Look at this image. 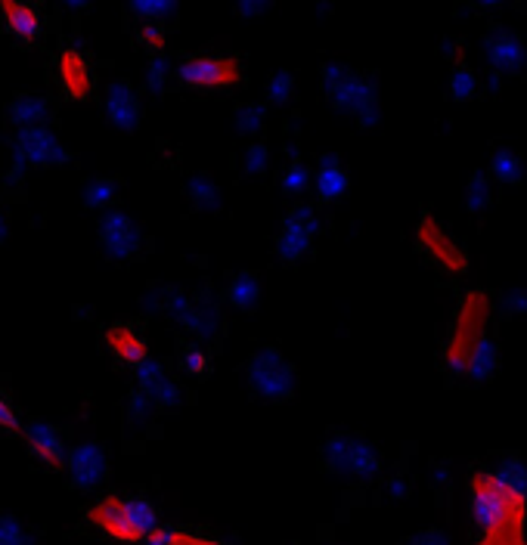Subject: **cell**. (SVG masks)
Returning <instances> with one entry per match:
<instances>
[{"instance_id":"cell-28","label":"cell","mask_w":527,"mask_h":545,"mask_svg":"<svg viewBox=\"0 0 527 545\" xmlns=\"http://www.w3.org/2000/svg\"><path fill=\"white\" fill-rule=\"evenodd\" d=\"M115 196H118V183L115 180H106V177L90 180L84 186V205L87 208H106V205L115 202Z\"/></svg>"},{"instance_id":"cell-29","label":"cell","mask_w":527,"mask_h":545,"mask_svg":"<svg viewBox=\"0 0 527 545\" xmlns=\"http://www.w3.org/2000/svg\"><path fill=\"white\" fill-rule=\"evenodd\" d=\"M264 118H267V112H264L261 103H245V106H239L236 109V127H239V134H245V137L261 134Z\"/></svg>"},{"instance_id":"cell-27","label":"cell","mask_w":527,"mask_h":545,"mask_svg":"<svg viewBox=\"0 0 527 545\" xmlns=\"http://www.w3.org/2000/svg\"><path fill=\"white\" fill-rule=\"evenodd\" d=\"M128 10L134 16H140L143 22H159V25H165V19H171L177 13L171 0H134Z\"/></svg>"},{"instance_id":"cell-14","label":"cell","mask_w":527,"mask_h":545,"mask_svg":"<svg viewBox=\"0 0 527 545\" xmlns=\"http://www.w3.org/2000/svg\"><path fill=\"white\" fill-rule=\"evenodd\" d=\"M0 22L19 41H35L44 28V13L38 4H22V0H4L0 4Z\"/></svg>"},{"instance_id":"cell-34","label":"cell","mask_w":527,"mask_h":545,"mask_svg":"<svg viewBox=\"0 0 527 545\" xmlns=\"http://www.w3.org/2000/svg\"><path fill=\"white\" fill-rule=\"evenodd\" d=\"M134 378H137V388L149 394V391L155 388V384H159V381L165 378V369H162L159 360H146V363H140V366L134 369Z\"/></svg>"},{"instance_id":"cell-8","label":"cell","mask_w":527,"mask_h":545,"mask_svg":"<svg viewBox=\"0 0 527 545\" xmlns=\"http://www.w3.org/2000/svg\"><path fill=\"white\" fill-rule=\"evenodd\" d=\"M100 242L112 261H131L140 254L143 236L124 211H106L100 217Z\"/></svg>"},{"instance_id":"cell-39","label":"cell","mask_w":527,"mask_h":545,"mask_svg":"<svg viewBox=\"0 0 527 545\" xmlns=\"http://www.w3.org/2000/svg\"><path fill=\"white\" fill-rule=\"evenodd\" d=\"M307 183H310V168L301 162L289 165V171L283 174V189L289 196H301V189H307Z\"/></svg>"},{"instance_id":"cell-12","label":"cell","mask_w":527,"mask_h":545,"mask_svg":"<svg viewBox=\"0 0 527 545\" xmlns=\"http://www.w3.org/2000/svg\"><path fill=\"white\" fill-rule=\"evenodd\" d=\"M22 437H25V446L35 462H41L44 468L50 471H62L66 468V443H62V434L59 428L47 425V422H31L22 428Z\"/></svg>"},{"instance_id":"cell-18","label":"cell","mask_w":527,"mask_h":545,"mask_svg":"<svg viewBox=\"0 0 527 545\" xmlns=\"http://www.w3.org/2000/svg\"><path fill=\"white\" fill-rule=\"evenodd\" d=\"M314 180H317V192L326 202L338 199L341 192L348 189V174H345V168H341L338 155H332V152L320 158V168H317Z\"/></svg>"},{"instance_id":"cell-4","label":"cell","mask_w":527,"mask_h":545,"mask_svg":"<svg viewBox=\"0 0 527 545\" xmlns=\"http://www.w3.org/2000/svg\"><path fill=\"white\" fill-rule=\"evenodd\" d=\"M248 391L258 400L279 403L295 391V369L276 347H261L248 360Z\"/></svg>"},{"instance_id":"cell-9","label":"cell","mask_w":527,"mask_h":545,"mask_svg":"<svg viewBox=\"0 0 527 545\" xmlns=\"http://www.w3.org/2000/svg\"><path fill=\"white\" fill-rule=\"evenodd\" d=\"M419 245L425 248V254H428L431 261H438L450 273H465V267H469L459 242L450 239L438 227V220H434V217H422V223H419Z\"/></svg>"},{"instance_id":"cell-41","label":"cell","mask_w":527,"mask_h":545,"mask_svg":"<svg viewBox=\"0 0 527 545\" xmlns=\"http://www.w3.org/2000/svg\"><path fill=\"white\" fill-rule=\"evenodd\" d=\"M242 168H245V174H261L264 168H267V149H264V143H252L245 149V155H242Z\"/></svg>"},{"instance_id":"cell-19","label":"cell","mask_w":527,"mask_h":545,"mask_svg":"<svg viewBox=\"0 0 527 545\" xmlns=\"http://www.w3.org/2000/svg\"><path fill=\"white\" fill-rule=\"evenodd\" d=\"M310 239H314V233L310 230H304L301 223H295V220H286V227H283V233H279V239H276V254L283 261H298L301 254L310 248Z\"/></svg>"},{"instance_id":"cell-31","label":"cell","mask_w":527,"mask_h":545,"mask_svg":"<svg viewBox=\"0 0 527 545\" xmlns=\"http://www.w3.org/2000/svg\"><path fill=\"white\" fill-rule=\"evenodd\" d=\"M137 44L143 50H149L152 56H159L165 50V25H159V22H140V28H137Z\"/></svg>"},{"instance_id":"cell-44","label":"cell","mask_w":527,"mask_h":545,"mask_svg":"<svg viewBox=\"0 0 527 545\" xmlns=\"http://www.w3.org/2000/svg\"><path fill=\"white\" fill-rule=\"evenodd\" d=\"M171 545H221L217 539L205 536V533H193V530H174L171 533Z\"/></svg>"},{"instance_id":"cell-50","label":"cell","mask_w":527,"mask_h":545,"mask_svg":"<svg viewBox=\"0 0 527 545\" xmlns=\"http://www.w3.org/2000/svg\"><path fill=\"white\" fill-rule=\"evenodd\" d=\"M521 545H527V542H521Z\"/></svg>"},{"instance_id":"cell-40","label":"cell","mask_w":527,"mask_h":545,"mask_svg":"<svg viewBox=\"0 0 527 545\" xmlns=\"http://www.w3.org/2000/svg\"><path fill=\"white\" fill-rule=\"evenodd\" d=\"M180 366L183 372H190V375H205L208 372V357H205V350L202 347H183V354H180Z\"/></svg>"},{"instance_id":"cell-46","label":"cell","mask_w":527,"mask_h":545,"mask_svg":"<svg viewBox=\"0 0 527 545\" xmlns=\"http://www.w3.org/2000/svg\"><path fill=\"white\" fill-rule=\"evenodd\" d=\"M171 533H174V527H159L143 539V545H171Z\"/></svg>"},{"instance_id":"cell-24","label":"cell","mask_w":527,"mask_h":545,"mask_svg":"<svg viewBox=\"0 0 527 545\" xmlns=\"http://www.w3.org/2000/svg\"><path fill=\"white\" fill-rule=\"evenodd\" d=\"M183 329H190V332H196L202 341H208V338L217 335V329H221V310H217L214 304H208V301H202V304H196V310H193V316H190V323H186Z\"/></svg>"},{"instance_id":"cell-16","label":"cell","mask_w":527,"mask_h":545,"mask_svg":"<svg viewBox=\"0 0 527 545\" xmlns=\"http://www.w3.org/2000/svg\"><path fill=\"white\" fill-rule=\"evenodd\" d=\"M106 347L112 350V354L124 366H131V369H137L140 363L149 360V350H146L143 335L137 329H131V326H112V329H106Z\"/></svg>"},{"instance_id":"cell-45","label":"cell","mask_w":527,"mask_h":545,"mask_svg":"<svg viewBox=\"0 0 527 545\" xmlns=\"http://www.w3.org/2000/svg\"><path fill=\"white\" fill-rule=\"evenodd\" d=\"M410 545H450V542L441 530H428V533H419L416 539H410Z\"/></svg>"},{"instance_id":"cell-30","label":"cell","mask_w":527,"mask_h":545,"mask_svg":"<svg viewBox=\"0 0 527 545\" xmlns=\"http://www.w3.org/2000/svg\"><path fill=\"white\" fill-rule=\"evenodd\" d=\"M496 477L503 480V484H509L515 493H521V496H527V465L524 462H518V459H506L500 468L493 471Z\"/></svg>"},{"instance_id":"cell-37","label":"cell","mask_w":527,"mask_h":545,"mask_svg":"<svg viewBox=\"0 0 527 545\" xmlns=\"http://www.w3.org/2000/svg\"><path fill=\"white\" fill-rule=\"evenodd\" d=\"M168 75H171L168 59H165L162 53H159V56H152V62H149V75H146V87H149L152 93H162L165 84H168Z\"/></svg>"},{"instance_id":"cell-21","label":"cell","mask_w":527,"mask_h":545,"mask_svg":"<svg viewBox=\"0 0 527 545\" xmlns=\"http://www.w3.org/2000/svg\"><path fill=\"white\" fill-rule=\"evenodd\" d=\"M186 196H190L193 205L202 211L221 208V189H217V183L208 174H193L190 180H186Z\"/></svg>"},{"instance_id":"cell-3","label":"cell","mask_w":527,"mask_h":545,"mask_svg":"<svg viewBox=\"0 0 527 545\" xmlns=\"http://www.w3.org/2000/svg\"><path fill=\"white\" fill-rule=\"evenodd\" d=\"M320 465L341 477L372 480L382 471V456L376 446L357 434H332L320 446Z\"/></svg>"},{"instance_id":"cell-48","label":"cell","mask_w":527,"mask_h":545,"mask_svg":"<svg viewBox=\"0 0 527 545\" xmlns=\"http://www.w3.org/2000/svg\"><path fill=\"white\" fill-rule=\"evenodd\" d=\"M506 307L515 310V313H527V292H512L506 298Z\"/></svg>"},{"instance_id":"cell-36","label":"cell","mask_w":527,"mask_h":545,"mask_svg":"<svg viewBox=\"0 0 527 545\" xmlns=\"http://www.w3.org/2000/svg\"><path fill=\"white\" fill-rule=\"evenodd\" d=\"M267 100H273V103H289L292 100V75L286 69L270 75V81H267Z\"/></svg>"},{"instance_id":"cell-22","label":"cell","mask_w":527,"mask_h":545,"mask_svg":"<svg viewBox=\"0 0 527 545\" xmlns=\"http://www.w3.org/2000/svg\"><path fill=\"white\" fill-rule=\"evenodd\" d=\"M124 508H128V518H131V524L143 533V539H146L152 530H159V527H162V524H159V511H155L152 502H146V499H140V496H124Z\"/></svg>"},{"instance_id":"cell-42","label":"cell","mask_w":527,"mask_h":545,"mask_svg":"<svg viewBox=\"0 0 527 545\" xmlns=\"http://www.w3.org/2000/svg\"><path fill=\"white\" fill-rule=\"evenodd\" d=\"M0 431H7V434H19V431H22L19 415H16V409L10 406V400H7L4 391H0Z\"/></svg>"},{"instance_id":"cell-20","label":"cell","mask_w":527,"mask_h":545,"mask_svg":"<svg viewBox=\"0 0 527 545\" xmlns=\"http://www.w3.org/2000/svg\"><path fill=\"white\" fill-rule=\"evenodd\" d=\"M227 298H230L233 307H239L245 313L255 310L258 307V298H261V282H258V276L255 273H239V276H233V282L227 288Z\"/></svg>"},{"instance_id":"cell-17","label":"cell","mask_w":527,"mask_h":545,"mask_svg":"<svg viewBox=\"0 0 527 545\" xmlns=\"http://www.w3.org/2000/svg\"><path fill=\"white\" fill-rule=\"evenodd\" d=\"M7 118L13 124H19V131H22V127H47V121H50V100H47L44 93H22V96H16V100L10 103Z\"/></svg>"},{"instance_id":"cell-11","label":"cell","mask_w":527,"mask_h":545,"mask_svg":"<svg viewBox=\"0 0 527 545\" xmlns=\"http://www.w3.org/2000/svg\"><path fill=\"white\" fill-rule=\"evenodd\" d=\"M56 81L62 87V93L69 100H90L93 93V72H90V62L84 59L81 50L75 47H62L56 56Z\"/></svg>"},{"instance_id":"cell-43","label":"cell","mask_w":527,"mask_h":545,"mask_svg":"<svg viewBox=\"0 0 527 545\" xmlns=\"http://www.w3.org/2000/svg\"><path fill=\"white\" fill-rule=\"evenodd\" d=\"M289 220L301 223V227L310 230V233H317V230H320V217H317V208H314V205H295L292 214H289Z\"/></svg>"},{"instance_id":"cell-15","label":"cell","mask_w":527,"mask_h":545,"mask_svg":"<svg viewBox=\"0 0 527 545\" xmlns=\"http://www.w3.org/2000/svg\"><path fill=\"white\" fill-rule=\"evenodd\" d=\"M487 59L496 72H506V75H518L527 69V47L521 38L509 35V31H496L487 41Z\"/></svg>"},{"instance_id":"cell-47","label":"cell","mask_w":527,"mask_h":545,"mask_svg":"<svg viewBox=\"0 0 527 545\" xmlns=\"http://www.w3.org/2000/svg\"><path fill=\"white\" fill-rule=\"evenodd\" d=\"M270 4H267V0H252V4H248V0H242V4L236 7V13L239 16H258V13H264Z\"/></svg>"},{"instance_id":"cell-1","label":"cell","mask_w":527,"mask_h":545,"mask_svg":"<svg viewBox=\"0 0 527 545\" xmlns=\"http://www.w3.org/2000/svg\"><path fill=\"white\" fill-rule=\"evenodd\" d=\"M487 319H490V301L484 292H469L456 313V326L450 332V341L444 347V366L453 375H465L472 363V354L478 344L487 338Z\"/></svg>"},{"instance_id":"cell-2","label":"cell","mask_w":527,"mask_h":545,"mask_svg":"<svg viewBox=\"0 0 527 545\" xmlns=\"http://www.w3.org/2000/svg\"><path fill=\"white\" fill-rule=\"evenodd\" d=\"M323 90L329 93L335 109L357 115L360 124L372 127L379 121V100H376L379 90L369 75H357L348 66L329 62V66H323Z\"/></svg>"},{"instance_id":"cell-49","label":"cell","mask_w":527,"mask_h":545,"mask_svg":"<svg viewBox=\"0 0 527 545\" xmlns=\"http://www.w3.org/2000/svg\"><path fill=\"white\" fill-rule=\"evenodd\" d=\"M7 233H10V230H7V217H4V214H0V242H4V239H7Z\"/></svg>"},{"instance_id":"cell-25","label":"cell","mask_w":527,"mask_h":545,"mask_svg":"<svg viewBox=\"0 0 527 545\" xmlns=\"http://www.w3.org/2000/svg\"><path fill=\"white\" fill-rule=\"evenodd\" d=\"M490 171L496 180H503V183H521L524 180V168L518 158L509 152V149H496L493 158H490Z\"/></svg>"},{"instance_id":"cell-35","label":"cell","mask_w":527,"mask_h":545,"mask_svg":"<svg viewBox=\"0 0 527 545\" xmlns=\"http://www.w3.org/2000/svg\"><path fill=\"white\" fill-rule=\"evenodd\" d=\"M155 409H159V406H155V400H152L146 391H140V388H137V391L131 394V400H128V415H131V422H140V425L149 422Z\"/></svg>"},{"instance_id":"cell-26","label":"cell","mask_w":527,"mask_h":545,"mask_svg":"<svg viewBox=\"0 0 527 545\" xmlns=\"http://www.w3.org/2000/svg\"><path fill=\"white\" fill-rule=\"evenodd\" d=\"M35 542H38V536L31 533L19 518L0 511V545H35Z\"/></svg>"},{"instance_id":"cell-23","label":"cell","mask_w":527,"mask_h":545,"mask_svg":"<svg viewBox=\"0 0 527 545\" xmlns=\"http://www.w3.org/2000/svg\"><path fill=\"white\" fill-rule=\"evenodd\" d=\"M496 366H500V354H496V344L490 341V335L478 344V350L472 354V363H469V378H475V381H487V378H493V372H496Z\"/></svg>"},{"instance_id":"cell-10","label":"cell","mask_w":527,"mask_h":545,"mask_svg":"<svg viewBox=\"0 0 527 545\" xmlns=\"http://www.w3.org/2000/svg\"><path fill=\"white\" fill-rule=\"evenodd\" d=\"M106 471H109V462H106V453L100 450V443L84 440L69 450V474L78 490H87V493L97 490L103 484Z\"/></svg>"},{"instance_id":"cell-32","label":"cell","mask_w":527,"mask_h":545,"mask_svg":"<svg viewBox=\"0 0 527 545\" xmlns=\"http://www.w3.org/2000/svg\"><path fill=\"white\" fill-rule=\"evenodd\" d=\"M475 90H478V78H475L472 69H465V66L453 69V75H450V93L456 96V100H472Z\"/></svg>"},{"instance_id":"cell-6","label":"cell","mask_w":527,"mask_h":545,"mask_svg":"<svg viewBox=\"0 0 527 545\" xmlns=\"http://www.w3.org/2000/svg\"><path fill=\"white\" fill-rule=\"evenodd\" d=\"M13 149L25 158L28 168H53L69 162V149L59 143V137L50 131V127H22L16 134Z\"/></svg>"},{"instance_id":"cell-33","label":"cell","mask_w":527,"mask_h":545,"mask_svg":"<svg viewBox=\"0 0 527 545\" xmlns=\"http://www.w3.org/2000/svg\"><path fill=\"white\" fill-rule=\"evenodd\" d=\"M149 397L155 400V406H159V409H174V406H180L183 391L177 388V381H171V378L165 375V378L149 391Z\"/></svg>"},{"instance_id":"cell-7","label":"cell","mask_w":527,"mask_h":545,"mask_svg":"<svg viewBox=\"0 0 527 545\" xmlns=\"http://www.w3.org/2000/svg\"><path fill=\"white\" fill-rule=\"evenodd\" d=\"M87 524L103 530L109 539L115 542H124V545H134V542H143V533L131 524L128 518V508H124V496H106L100 502H93L87 508Z\"/></svg>"},{"instance_id":"cell-5","label":"cell","mask_w":527,"mask_h":545,"mask_svg":"<svg viewBox=\"0 0 527 545\" xmlns=\"http://www.w3.org/2000/svg\"><path fill=\"white\" fill-rule=\"evenodd\" d=\"M242 75L233 56H190L177 66V81L186 87H230Z\"/></svg>"},{"instance_id":"cell-13","label":"cell","mask_w":527,"mask_h":545,"mask_svg":"<svg viewBox=\"0 0 527 545\" xmlns=\"http://www.w3.org/2000/svg\"><path fill=\"white\" fill-rule=\"evenodd\" d=\"M103 106L109 121L121 127V131H137L140 127V118H143L140 96L128 81H109L103 90Z\"/></svg>"},{"instance_id":"cell-38","label":"cell","mask_w":527,"mask_h":545,"mask_svg":"<svg viewBox=\"0 0 527 545\" xmlns=\"http://www.w3.org/2000/svg\"><path fill=\"white\" fill-rule=\"evenodd\" d=\"M490 205V186H487V177L484 174H475L469 180V211H484Z\"/></svg>"}]
</instances>
